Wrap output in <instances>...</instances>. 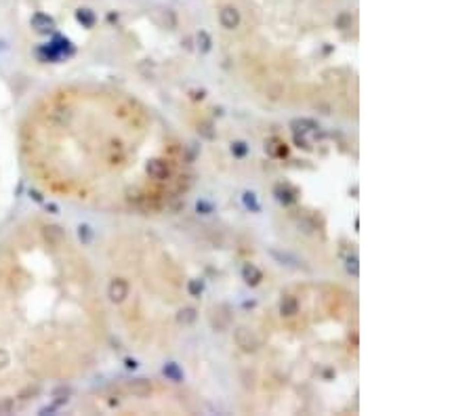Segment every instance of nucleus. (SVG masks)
I'll return each instance as SVG.
<instances>
[{
  "label": "nucleus",
  "mask_w": 473,
  "mask_h": 416,
  "mask_svg": "<svg viewBox=\"0 0 473 416\" xmlns=\"http://www.w3.org/2000/svg\"><path fill=\"white\" fill-rule=\"evenodd\" d=\"M234 341H236V345L242 351H246V353H250V351H257V347H259V343H257V339H255V334L250 332L248 328H238L236 332H234Z\"/></svg>",
  "instance_id": "f257e3e1"
},
{
  "label": "nucleus",
  "mask_w": 473,
  "mask_h": 416,
  "mask_svg": "<svg viewBox=\"0 0 473 416\" xmlns=\"http://www.w3.org/2000/svg\"><path fill=\"white\" fill-rule=\"evenodd\" d=\"M219 21L225 29H236L242 21V17H240V11L234 6V4H227L219 11Z\"/></svg>",
  "instance_id": "f03ea898"
},
{
  "label": "nucleus",
  "mask_w": 473,
  "mask_h": 416,
  "mask_svg": "<svg viewBox=\"0 0 473 416\" xmlns=\"http://www.w3.org/2000/svg\"><path fill=\"white\" fill-rule=\"evenodd\" d=\"M145 170H147V175H149V177H152V179H158V181L168 179V175H170L168 164H166L164 160H160V158L149 160V162H147V166H145Z\"/></svg>",
  "instance_id": "7ed1b4c3"
},
{
  "label": "nucleus",
  "mask_w": 473,
  "mask_h": 416,
  "mask_svg": "<svg viewBox=\"0 0 473 416\" xmlns=\"http://www.w3.org/2000/svg\"><path fill=\"white\" fill-rule=\"evenodd\" d=\"M128 297V282L126 280H114L109 284V299L114 303H122Z\"/></svg>",
  "instance_id": "20e7f679"
},
{
  "label": "nucleus",
  "mask_w": 473,
  "mask_h": 416,
  "mask_svg": "<svg viewBox=\"0 0 473 416\" xmlns=\"http://www.w3.org/2000/svg\"><path fill=\"white\" fill-rule=\"evenodd\" d=\"M280 313L284 318H295L299 313V301H297V297H293V294H284L282 301H280Z\"/></svg>",
  "instance_id": "39448f33"
},
{
  "label": "nucleus",
  "mask_w": 473,
  "mask_h": 416,
  "mask_svg": "<svg viewBox=\"0 0 473 416\" xmlns=\"http://www.w3.org/2000/svg\"><path fill=\"white\" fill-rule=\"evenodd\" d=\"M242 278L248 286H257V284H261V280H263V273H261V269L257 265H253V263H246L242 267Z\"/></svg>",
  "instance_id": "423d86ee"
},
{
  "label": "nucleus",
  "mask_w": 473,
  "mask_h": 416,
  "mask_svg": "<svg viewBox=\"0 0 473 416\" xmlns=\"http://www.w3.org/2000/svg\"><path fill=\"white\" fill-rule=\"evenodd\" d=\"M128 391L135 395V398H147L149 393H152V385H149L147 381L143 379H139V381H133L128 385Z\"/></svg>",
  "instance_id": "0eeeda50"
},
{
  "label": "nucleus",
  "mask_w": 473,
  "mask_h": 416,
  "mask_svg": "<svg viewBox=\"0 0 473 416\" xmlns=\"http://www.w3.org/2000/svg\"><path fill=\"white\" fill-rule=\"evenodd\" d=\"M198 318V311L194 307H183L179 313H177V320L179 324H183V326H189V324H194Z\"/></svg>",
  "instance_id": "6e6552de"
},
{
  "label": "nucleus",
  "mask_w": 473,
  "mask_h": 416,
  "mask_svg": "<svg viewBox=\"0 0 473 416\" xmlns=\"http://www.w3.org/2000/svg\"><path fill=\"white\" fill-rule=\"evenodd\" d=\"M164 377L170 379V381H175V383H179L181 379H183V374H181L177 364H166V366H164Z\"/></svg>",
  "instance_id": "1a4fd4ad"
},
{
  "label": "nucleus",
  "mask_w": 473,
  "mask_h": 416,
  "mask_svg": "<svg viewBox=\"0 0 473 416\" xmlns=\"http://www.w3.org/2000/svg\"><path fill=\"white\" fill-rule=\"evenodd\" d=\"M276 194H278V200H280V202H284V204H290V202H295V200H297V196H295V194H290L286 185H278V187H276Z\"/></svg>",
  "instance_id": "9d476101"
},
{
  "label": "nucleus",
  "mask_w": 473,
  "mask_h": 416,
  "mask_svg": "<svg viewBox=\"0 0 473 416\" xmlns=\"http://www.w3.org/2000/svg\"><path fill=\"white\" fill-rule=\"evenodd\" d=\"M293 128L297 130V133H299V130H303V133H305V130H314V128H318V124L314 122V120L301 118V120H295V122H293Z\"/></svg>",
  "instance_id": "9b49d317"
},
{
  "label": "nucleus",
  "mask_w": 473,
  "mask_h": 416,
  "mask_svg": "<svg viewBox=\"0 0 473 416\" xmlns=\"http://www.w3.org/2000/svg\"><path fill=\"white\" fill-rule=\"evenodd\" d=\"M187 292L192 294V297H200V294L204 292V282H202V280H189Z\"/></svg>",
  "instance_id": "f8f14e48"
},
{
  "label": "nucleus",
  "mask_w": 473,
  "mask_h": 416,
  "mask_svg": "<svg viewBox=\"0 0 473 416\" xmlns=\"http://www.w3.org/2000/svg\"><path fill=\"white\" fill-rule=\"evenodd\" d=\"M267 149H269V154L271 156H286V147L284 145H282L280 143V141H269V143H267Z\"/></svg>",
  "instance_id": "ddd939ff"
},
{
  "label": "nucleus",
  "mask_w": 473,
  "mask_h": 416,
  "mask_svg": "<svg viewBox=\"0 0 473 416\" xmlns=\"http://www.w3.org/2000/svg\"><path fill=\"white\" fill-rule=\"evenodd\" d=\"M231 154H234L236 158H244L248 154V145L244 143V141H236V143L231 145Z\"/></svg>",
  "instance_id": "4468645a"
},
{
  "label": "nucleus",
  "mask_w": 473,
  "mask_h": 416,
  "mask_svg": "<svg viewBox=\"0 0 473 416\" xmlns=\"http://www.w3.org/2000/svg\"><path fill=\"white\" fill-rule=\"evenodd\" d=\"M198 48L202 50V53H206V50H210V36L204 32H198Z\"/></svg>",
  "instance_id": "2eb2a0df"
},
{
  "label": "nucleus",
  "mask_w": 473,
  "mask_h": 416,
  "mask_svg": "<svg viewBox=\"0 0 473 416\" xmlns=\"http://www.w3.org/2000/svg\"><path fill=\"white\" fill-rule=\"evenodd\" d=\"M244 204H246L248 208H253V210H259L257 198H255V194H253V191H246V194H244Z\"/></svg>",
  "instance_id": "dca6fc26"
},
{
  "label": "nucleus",
  "mask_w": 473,
  "mask_h": 416,
  "mask_svg": "<svg viewBox=\"0 0 473 416\" xmlns=\"http://www.w3.org/2000/svg\"><path fill=\"white\" fill-rule=\"evenodd\" d=\"M210 128H213V126H210L208 122H202V126H200L198 130H200V133H202L206 139H213V137H215V133H213V130H210Z\"/></svg>",
  "instance_id": "f3484780"
}]
</instances>
